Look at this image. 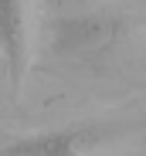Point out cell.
<instances>
[{"label": "cell", "instance_id": "cell-1", "mask_svg": "<svg viewBox=\"0 0 146 156\" xmlns=\"http://www.w3.org/2000/svg\"><path fill=\"white\" fill-rule=\"evenodd\" d=\"M123 34V17L109 10H82L68 14L55 24L51 34V51L65 61H88L116 48Z\"/></svg>", "mask_w": 146, "mask_h": 156}, {"label": "cell", "instance_id": "cell-2", "mask_svg": "<svg viewBox=\"0 0 146 156\" xmlns=\"http://www.w3.org/2000/svg\"><path fill=\"white\" fill-rule=\"evenodd\" d=\"M119 136V126L112 122H71L61 129L20 136L0 149V156H95L105 143Z\"/></svg>", "mask_w": 146, "mask_h": 156}, {"label": "cell", "instance_id": "cell-3", "mask_svg": "<svg viewBox=\"0 0 146 156\" xmlns=\"http://www.w3.org/2000/svg\"><path fill=\"white\" fill-rule=\"evenodd\" d=\"M0 55L7 61L14 95L24 85V75L31 65V17L27 0H0Z\"/></svg>", "mask_w": 146, "mask_h": 156}]
</instances>
